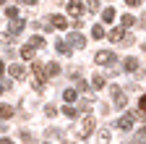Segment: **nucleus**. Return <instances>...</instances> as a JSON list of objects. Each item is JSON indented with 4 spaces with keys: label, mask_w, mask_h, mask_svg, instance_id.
<instances>
[{
    "label": "nucleus",
    "mask_w": 146,
    "mask_h": 144,
    "mask_svg": "<svg viewBox=\"0 0 146 144\" xmlns=\"http://www.w3.org/2000/svg\"><path fill=\"white\" fill-rule=\"evenodd\" d=\"M86 8L89 11H99V0H86Z\"/></svg>",
    "instance_id": "4be33fe9"
},
{
    "label": "nucleus",
    "mask_w": 146,
    "mask_h": 144,
    "mask_svg": "<svg viewBox=\"0 0 146 144\" xmlns=\"http://www.w3.org/2000/svg\"><path fill=\"white\" fill-rule=\"evenodd\" d=\"M5 16H8V19H13V16H18V8H16V5H11V8H5Z\"/></svg>",
    "instance_id": "5701e85b"
},
{
    "label": "nucleus",
    "mask_w": 146,
    "mask_h": 144,
    "mask_svg": "<svg viewBox=\"0 0 146 144\" xmlns=\"http://www.w3.org/2000/svg\"><path fill=\"white\" fill-rule=\"evenodd\" d=\"M3 3H5V0H0V5H3Z\"/></svg>",
    "instance_id": "c85d7f7f"
},
{
    "label": "nucleus",
    "mask_w": 146,
    "mask_h": 144,
    "mask_svg": "<svg viewBox=\"0 0 146 144\" xmlns=\"http://www.w3.org/2000/svg\"><path fill=\"white\" fill-rule=\"evenodd\" d=\"M110 94H112V102H115L117 110H120V107H125V94H123V89L112 86V89H110Z\"/></svg>",
    "instance_id": "20e7f679"
},
{
    "label": "nucleus",
    "mask_w": 146,
    "mask_h": 144,
    "mask_svg": "<svg viewBox=\"0 0 146 144\" xmlns=\"http://www.w3.org/2000/svg\"><path fill=\"white\" fill-rule=\"evenodd\" d=\"M138 107H141V113H143V115H146V94H143V97H141V100H138Z\"/></svg>",
    "instance_id": "b1692460"
},
{
    "label": "nucleus",
    "mask_w": 146,
    "mask_h": 144,
    "mask_svg": "<svg viewBox=\"0 0 146 144\" xmlns=\"http://www.w3.org/2000/svg\"><path fill=\"white\" fill-rule=\"evenodd\" d=\"M125 71H138V60L136 58H128L125 60Z\"/></svg>",
    "instance_id": "f3484780"
},
{
    "label": "nucleus",
    "mask_w": 146,
    "mask_h": 144,
    "mask_svg": "<svg viewBox=\"0 0 146 144\" xmlns=\"http://www.w3.org/2000/svg\"><path fill=\"white\" fill-rule=\"evenodd\" d=\"M24 26H26V21L21 19V16H13V19H11V24H8V40L18 37V34L24 31Z\"/></svg>",
    "instance_id": "f257e3e1"
},
{
    "label": "nucleus",
    "mask_w": 146,
    "mask_h": 144,
    "mask_svg": "<svg viewBox=\"0 0 146 144\" xmlns=\"http://www.w3.org/2000/svg\"><path fill=\"white\" fill-rule=\"evenodd\" d=\"M63 113H65L68 118H76V115H78V110H76L73 105H65V107H63Z\"/></svg>",
    "instance_id": "6ab92c4d"
},
{
    "label": "nucleus",
    "mask_w": 146,
    "mask_h": 144,
    "mask_svg": "<svg viewBox=\"0 0 146 144\" xmlns=\"http://www.w3.org/2000/svg\"><path fill=\"white\" fill-rule=\"evenodd\" d=\"M91 131H94V118H91V115H86V118L81 121V126L76 129V139H86Z\"/></svg>",
    "instance_id": "f03ea898"
},
{
    "label": "nucleus",
    "mask_w": 146,
    "mask_h": 144,
    "mask_svg": "<svg viewBox=\"0 0 146 144\" xmlns=\"http://www.w3.org/2000/svg\"><path fill=\"white\" fill-rule=\"evenodd\" d=\"M123 37H125V26H117V29L110 31V40H112V42H120Z\"/></svg>",
    "instance_id": "6e6552de"
},
{
    "label": "nucleus",
    "mask_w": 146,
    "mask_h": 144,
    "mask_svg": "<svg viewBox=\"0 0 146 144\" xmlns=\"http://www.w3.org/2000/svg\"><path fill=\"white\" fill-rule=\"evenodd\" d=\"M8 74H11L13 79H21V76H24V68H21V66H11V68H8Z\"/></svg>",
    "instance_id": "ddd939ff"
},
{
    "label": "nucleus",
    "mask_w": 146,
    "mask_h": 144,
    "mask_svg": "<svg viewBox=\"0 0 146 144\" xmlns=\"http://www.w3.org/2000/svg\"><path fill=\"white\" fill-rule=\"evenodd\" d=\"M133 24H136V16H131V13H125V16H123V26L128 29V26H133Z\"/></svg>",
    "instance_id": "a211bd4d"
},
{
    "label": "nucleus",
    "mask_w": 146,
    "mask_h": 144,
    "mask_svg": "<svg viewBox=\"0 0 146 144\" xmlns=\"http://www.w3.org/2000/svg\"><path fill=\"white\" fill-rule=\"evenodd\" d=\"M24 3H26V5H34V3H36V0H24Z\"/></svg>",
    "instance_id": "bb28decb"
},
{
    "label": "nucleus",
    "mask_w": 146,
    "mask_h": 144,
    "mask_svg": "<svg viewBox=\"0 0 146 144\" xmlns=\"http://www.w3.org/2000/svg\"><path fill=\"white\" fill-rule=\"evenodd\" d=\"M58 52H60V55H70V45L63 42V40H58Z\"/></svg>",
    "instance_id": "f8f14e48"
},
{
    "label": "nucleus",
    "mask_w": 146,
    "mask_h": 144,
    "mask_svg": "<svg viewBox=\"0 0 146 144\" xmlns=\"http://www.w3.org/2000/svg\"><path fill=\"white\" fill-rule=\"evenodd\" d=\"M34 50H36V47H34L31 42H29V45H24V47H21V58H26V60H31V58H34Z\"/></svg>",
    "instance_id": "1a4fd4ad"
},
{
    "label": "nucleus",
    "mask_w": 146,
    "mask_h": 144,
    "mask_svg": "<svg viewBox=\"0 0 146 144\" xmlns=\"http://www.w3.org/2000/svg\"><path fill=\"white\" fill-rule=\"evenodd\" d=\"M70 47H76V50H84V47H86V40L81 37L78 31H76V34H70Z\"/></svg>",
    "instance_id": "0eeeda50"
},
{
    "label": "nucleus",
    "mask_w": 146,
    "mask_h": 144,
    "mask_svg": "<svg viewBox=\"0 0 146 144\" xmlns=\"http://www.w3.org/2000/svg\"><path fill=\"white\" fill-rule=\"evenodd\" d=\"M0 94H3V86H0Z\"/></svg>",
    "instance_id": "cd10ccee"
},
{
    "label": "nucleus",
    "mask_w": 146,
    "mask_h": 144,
    "mask_svg": "<svg viewBox=\"0 0 146 144\" xmlns=\"http://www.w3.org/2000/svg\"><path fill=\"white\" fill-rule=\"evenodd\" d=\"M128 5H141V0H125Z\"/></svg>",
    "instance_id": "393cba45"
},
{
    "label": "nucleus",
    "mask_w": 146,
    "mask_h": 144,
    "mask_svg": "<svg viewBox=\"0 0 146 144\" xmlns=\"http://www.w3.org/2000/svg\"><path fill=\"white\" fill-rule=\"evenodd\" d=\"M91 86H94V89H102L104 86V76H94V79H91Z\"/></svg>",
    "instance_id": "aec40b11"
},
{
    "label": "nucleus",
    "mask_w": 146,
    "mask_h": 144,
    "mask_svg": "<svg viewBox=\"0 0 146 144\" xmlns=\"http://www.w3.org/2000/svg\"><path fill=\"white\" fill-rule=\"evenodd\" d=\"M133 121H136V113H125V115L117 121V129H120V131H131V129H133Z\"/></svg>",
    "instance_id": "7ed1b4c3"
},
{
    "label": "nucleus",
    "mask_w": 146,
    "mask_h": 144,
    "mask_svg": "<svg viewBox=\"0 0 146 144\" xmlns=\"http://www.w3.org/2000/svg\"><path fill=\"white\" fill-rule=\"evenodd\" d=\"M91 34H94V40H102V37H104V29H102L99 24H94V26H91Z\"/></svg>",
    "instance_id": "dca6fc26"
},
{
    "label": "nucleus",
    "mask_w": 146,
    "mask_h": 144,
    "mask_svg": "<svg viewBox=\"0 0 146 144\" xmlns=\"http://www.w3.org/2000/svg\"><path fill=\"white\" fill-rule=\"evenodd\" d=\"M3 71H5V66H3V60H0V76H3Z\"/></svg>",
    "instance_id": "a878e982"
},
{
    "label": "nucleus",
    "mask_w": 146,
    "mask_h": 144,
    "mask_svg": "<svg viewBox=\"0 0 146 144\" xmlns=\"http://www.w3.org/2000/svg\"><path fill=\"white\" fill-rule=\"evenodd\" d=\"M68 13L81 19V16H84V3H81V0H68Z\"/></svg>",
    "instance_id": "39448f33"
},
{
    "label": "nucleus",
    "mask_w": 146,
    "mask_h": 144,
    "mask_svg": "<svg viewBox=\"0 0 146 144\" xmlns=\"http://www.w3.org/2000/svg\"><path fill=\"white\" fill-rule=\"evenodd\" d=\"M50 26H55V29H65V26H68V21L63 19V16H52V21H50Z\"/></svg>",
    "instance_id": "9d476101"
},
{
    "label": "nucleus",
    "mask_w": 146,
    "mask_h": 144,
    "mask_svg": "<svg viewBox=\"0 0 146 144\" xmlns=\"http://www.w3.org/2000/svg\"><path fill=\"white\" fill-rule=\"evenodd\" d=\"M115 16H117V13H115V8H104L102 21H104V24H110V21H115Z\"/></svg>",
    "instance_id": "9b49d317"
},
{
    "label": "nucleus",
    "mask_w": 146,
    "mask_h": 144,
    "mask_svg": "<svg viewBox=\"0 0 146 144\" xmlns=\"http://www.w3.org/2000/svg\"><path fill=\"white\" fill-rule=\"evenodd\" d=\"M63 97H65L68 102H73V100H78V94L73 92V89H65V94H63Z\"/></svg>",
    "instance_id": "412c9836"
},
{
    "label": "nucleus",
    "mask_w": 146,
    "mask_h": 144,
    "mask_svg": "<svg viewBox=\"0 0 146 144\" xmlns=\"http://www.w3.org/2000/svg\"><path fill=\"white\" fill-rule=\"evenodd\" d=\"M94 60H97L99 66H110V63H112V52H110V50H99Z\"/></svg>",
    "instance_id": "423d86ee"
},
{
    "label": "nucleus",
    "mask_w": 146,
    "mask_h": 144,
    "mask_svg": "<svg viewBox=\"0 0 146 144\" xmlns=\"http://www.w3.org/2000/svg\"><path fill=\"white\" fill-rule=\"evenodd\" d=\"M143 50H146V45H143Z\"/></svg>",
    "instance_id": "c756f323"
},
{
    "label": "nucleus",
    "mask_w": 146,
    "mask_h": 144,
    "mask_svg": "<svg viewBox=\"0 0 146 144\" xmlns=\"http://www.w3.org/2000/svg\"><path fill=\"white\" fill-rule=\"evenodd\" d=\"M11 115H13L11 107H8V105H0V121H5V118H11Z\"/></svg>",
    "instance_id": "2eb2a0df"
},
{
    "label": "nucleus",
    "mask_w": 146,
    "mask_h": 144,
    "mask_svg": "<svg viewBox=\"0 0 146 144\" xmlns=\"http://www.w3.org/2000/svg\"><path fill=\"white\" fill-rule=\"evenodd\" d=\"M58 74H60V66H58V63H50V66H47V76L52 79V76H58Z\"/></svg>",
    "instance_id": "4468645a"
}]
</instances>
